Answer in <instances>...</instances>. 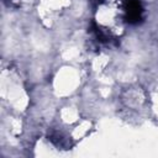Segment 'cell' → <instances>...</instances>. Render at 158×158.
Listing matches in <instances>:
<instances>
[{
  "instance_id": "obj_1",
  "label": "cell",
  "mask_w": 158,
  "mask_h": 158,
  "mask_svg": "<svg viewBox=\"0 0 158 158\" xmlns=\"http://www.w3.org/2000/svg\"><path fill=\"white\" fill-rule=\"evenodd\" d=\"M125 20L128 23H138L143 19V6L141 0H125Z\"/></svg>"
}]
</instances>
